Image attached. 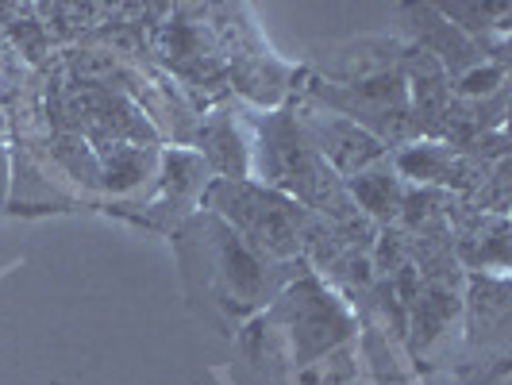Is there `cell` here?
<instances>
[{
  "instance_id": "obj_1",
  "label": "cell",
  "mask_w": 512,
  "mask_h": 385,
  "mask_svg": "<svg viewBox=\"0 0 512 385\" xmlns=\"http://www.w3.org/2000/svg\"><path fill=\"white\" fill-rule=\"evenodd\" d=\"M170 239L178 247L189 293L224 312V328L255 316L258 308H270L285 285L308 274L305 258H266L208 208H197Z\"/></svg>"
},
{
  "instance_id": "obj_2",
  "label": "cell",
  "mask_w": 512,
  "mask_h": 385,
  "mask_svg": "<svg viewBox=\"0 0 512 385\" xmlns=\"http://www.w3.org/2000/svg\"><path fill=\"white\" fill-rule=\"evenodd\" d=\"M201 208L220 216L231 231H239L266 258H274V262L301 258V235H305L312 212L278 189H270L255 178H212L205 197H201Z\"/></svg>"
},
{
  "instance_id": "obj_3",
  "label": "cell",
  "mask_w": 512,
  "mask_h": 385,
  "mask_svg": "<svg viewBox=\"0 0 512 385\" xmlns=\"http://www.w3.org/2000/svg\"><path fill=\"white\" fill-rule=\"evenodd\" d=\"M297 93L305 101L359 124L362 131H370L385 151H397L412 139H420V128H416V116H412L409 104V85L401 74L370 77L359 85H335V81H324L320 74L305 70V85Z\"/></svg>"
},
{
  "instance_id": "obj_4",
  "label": "cell",
  "mask_w": 512,
  "mask_h": 385,
  "mask_svg": "<svg viewBox=\"0 0 512 385\" xmlns=\"http://www.w3.org/2000/svg\"><path fill=\"white\" fill-rule=\"evenodd\" d=\"M262 320L278 324L289 335L297 366H308L320 355H332L335 347L347 343L351 332H355V316H351L347 301L312 270L301 274L297 282L285 285L282 293L274 297V305L266 308Z\"/></svg>"
},
{
  "instance_id": "obj_5",
  "label": "cell",
  "mask_w": 512,
  "mask_h": 385,
  "mask_svg": "<svg viewBox=\"0 0 512 385\" xmlns=\"http://www.w3.org/2000/svg\"><path fill=\"white\" fill-rule=\"evenodd\" d=\"M208 181H212L208 166L189 147H162L151 185L135 201H108L104 208L131 220V224L174 235L201 208Z\"/></svg>"
},
{
  "instance_id": "obj_6",
  "label": "cell",
  "mask_w": 512,
  "mask_h": 385,
  "mask_svg": "<svg viewBox=\"0 0 512 385\" xmlns=\"http://www.w3.org/2000/svg\"><path fill=\"white\" fill-rule=\"evenodd\" d=\"M509 316V274H466L459 316L466 351L459 359V374H466L470 366H482L474 385H486L509 370Z\"/></svg>"
},
{
  "instance_id": "obj_7",
  "label": "cell",
  "mask_w": 512,
  "mask_h": 385,
  "mask_svg": "<svg viewBox=\"0 0 512 385\" xmlns=\"http://www.w3.org/2000/svg\"><path fill=\"white\" fill-rule=\"evenodd\" d=\"M293 112H297V124L308 135V143L328 162V170H332L335 178L351 181L355 174H362V170H370V166H378V162L389 158V151H385L370 131H362L359 124L335 116V112L320 108V104L305 101L301 93L293 97Z\"/></svg>"
},
{
  "instance_id": "obj_8",
  "label": "cell",
  "mask_w": 512,
  "mask_h": 385,
  "mask_svg": "<svg viewBox=\"0 0 512 385\" xmlns=\"http://www.w3.org/2000/svg\"><path fill=\"white\" fill-rule=\"evenodd\" d=\"M401 20H405V43L432 54L451 81L486 62L482 47L474 39H466L455 24H447L436 12V4H401Z\"/></svg>"
},
{
  "instance_id": "obj_9",
  "label": "cell",
  "mask_w": 512,
  "mask_h": 385,
  "mask_svg": "<svg viewBox=\"0 0 512 385\" xmlns=\"http://www.w3.org/2000/svg\"><path fill=\"white\" fill-rule=\"evenodd\" d=\"M77 193L51 166V158L39 147L12 143V189L8 212H66L74 208Z\"/></svg>"
},
{
  "instance_id": "obj_10",
  "label": "cell",
  "mask_w": 512,
  "mask_h": 385,
  "mask_svg": "<svg viewBox=\"0 0 512 385\" xmlns=\"http://www.w3.org/2000/svg\"><path fill=\"white\" fill-rule=\"evenodd\" d=\"M189 151L205 162L216 181L251 178V147H247V135L239 128L231 104L201 112L193 139H189Z\"/></svg>"
},
{
  "instance_id": "obj_11",
  "label": "cell",
  "mask_w": 512,
  "mask_h": 385,
  "mask_svg": "<svg viewBox=\"0 0 512 385\" xmlns=\"http://www.w3.org/2000/svg\"><path fill=\"white\" fill-rule=\"evenodd\" d=\"M97 162H101V193L112 201H135L158 170L162 147H143V143H93Z\"/></svg>"
},
{
  "instance_id": "obj_12",
  "label": "cell",
  "mask_w": 512,
  "mask_h": 385,
  "mask_svg": "<svg viewBox=\"0 0 512 385\" xmlns=\"http://www.w3.org/2000/svg\"><path fill=\"white\" fill-rule=\"evenodd\" d=\"M401 54H405V39H397V35H366V39H355V43H343L332 62L320 70V77L335 81V85H359V81H370V77L397 74Z\"/></svg>"
},
{
  "instance_id": "obj_13",
  "label": "cell",
  "mask_w": 512,
  "mask_h": 385,
  "mask_svg": "<svg viewBox=\"0 0 512 385\" xmlns=\"http://www.w3.org/2000/svg\"><path fill=\"white\" fill-rule=\"evenodd\" d=\"M462 316V285H436L420 282V297L409 308V351L420 359L436 347L443 335L459 324Z\"/></svg>"
},
{
  "instance_id": "obj_14",
  "label": "cell",
  "mask_w": 512,
  "mask_h": 385,
  "mask_svg": "<svg viewBox=\"0 0 512 385\" xmlns=\"http://www.w3.org/2000/svg\"><path fill=\"white\" fill-rule=\"evenodd\" d=\"M343 185H347L355 208H359L374 228H393L397 224L409 185L397 178V170L389 166V158L378 162V166H370V170H362V174H355L351 181H343Z\"/></svg>"
},
{
  "instance_id": "obj_15",
  "label": "cell",
  "mask_w": 512,
  "mask_h": 385,
  "mask_svg": "<svg viewBox=\"0 0 512 385\" xmlns=\"http://www.w3.org/2000/svg\"><path fill=\"white\" fill-rule=\"evenodd\" d=\"M451 162H455V151L436 139H412L405 147L389 151V166L412 189H447Z\"/></svg>"
},
{
  "instance_id": "obj_16",
  "label": "cell",
  "mask_w": 512,
  "mask_h": 385,
  "mask_svg": "<svg viewBox=\"0 0 512 385\" xmlns=\"http://www.w3.org/2000/svg\"><path fill=\"white\" fill-rule=\"evenodd\" d=\"M451 89H455V97L466 104H478V101H489L493 93H501V89H509V66H497V62H482V66H474V70H466L451 81Z\"/></svg>"
},
{
  "instance_id": "obj_17",
  "label": "cell",
  "mask_w": 512,
  "mask_h": 385,
  "mask_svg": "<svg viewBox=\"0 0 512 385\" xmlns=\"http://www.w3.org/2000/svg\"><path fill=\"white\" fill-rule=\"evenodd\" d=\"M8 189H12V143L0 139V208H8Z\"/></svg>"
}]
</instances>
